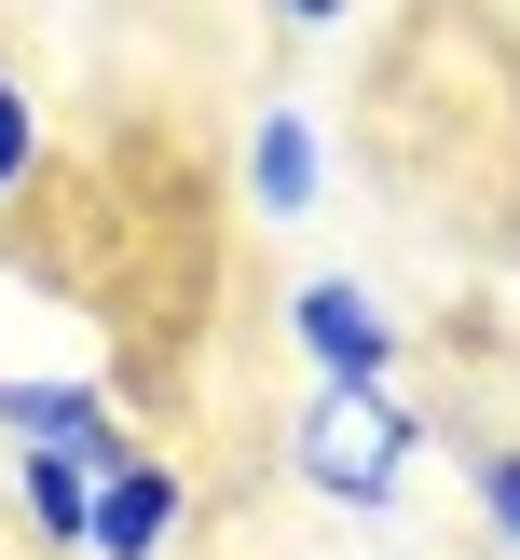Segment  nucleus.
<instances>
[{
    "label": "nucleus",
    "instance_id": "f257e3e1",
    "mask_svg": "<svg viewBox=\"0 0 520 560\" xmlns=\"http://www.w3.org/2000/svg\"><path fill=\"white\" fill-rule=\"evenodd\" d=\"M411 452H425V424H411L397 383H315V397H301V438H288V465L328 492V506H356V520L397 506Z\"/></svg>",
    "mask_w": 520,
    "mask_h": 560
},
{
    "label": "nucleus",
    "instance_id": "f03ea898",
    "mask_svg": "<svg viewBox=\"0 0 520 560\" xmlns=\"http://www.w3.org/2000/svg\"><path fill=\"white\" fill-rule=\"evenodd\" d=\"M288 342L315 355V383H397V315L356 273H301L288 288Z\"/></svg>",
    "mask_w": 520,
    "mask_h": 560
},
{
    "label": "nucleus",
    "instance_id": "7ed1b4c3",
    "mask_svg": "<svg viewBox=\"0 0 520 560\" xmlns=\"http://www.w3.org/2000/svg\"><path fill=\"white\" fill-rule=\"evenodd\" d=\"M178 520H192V479H178V465H109V479H96V534H82V547H96V560H164V547H178Z\"/></svg>",
    "mask_w": 520,
    "mask_h": 560
},
{
    "label": "nucleus",
    "instance_id": "20e7f679",
    "mask_svg": "<svg viewBox=\"0 0 520 560\" xmlns=\"http://www.w3.org/2000/svg\"><path fill=\"white\" fill-rule=\"evenodd\" d=\"M0 438H14V452H82L96 479L124 465V424H109L96 383H14V370H0Z\"/></svg>",
    "mask_w": 520,
    "mask_h": 560
},
{
    "label": "nucleus",
    "instance_id": "39448f33",
    "mask_svg": "<svg viewBox=\"0 0 520 560\" xmlns=\"http://www.w3.org/2000/svg\"><path fill=\"white\" fill-rule=\"evenodd\" d=\"M246 206L261 219L315 206V124H301V109H261V124H246Z\"/></svg>",
    "mask_w": 520,
    "mask_h": 560
},
{
    "label": "nucleus",
    "instance_id": "423d86ee",
    "mask_svg": "<svg viewBox=\"0 0 520 560\" xmlns=\"http://www.w3.org/2000/svg\"><path fill=\"white\" fill-rule=\"evenodd\" d=\"M14 492H27V520H42L55 547L96 534V465H82V452H27V465H14Z\"/></svg>",
    "mask_w": 520,
    "mask_h": 560
},
{
    "label": "nucleus",
    "instance_id": "0eeeda50",
    "mask_svg": "<svg viewBox=\"0 0 520 560\" xmlns=\"http://www.w3.org/2000/svg\"><path fill=\"white\" fill-rule=\"evenodd\" d=\"M42 178V109H27V82L0 69V191H27Z\"/></svg>",
    "mask_w": 520,
    "mask_h": 560
},
{
    "label": "nucleus",
    "instance_id": "6e6552de",
    "mask_svg": "<svg viewBox=\"0 0 520 560\" xmlns=\"http://www.w3.org/2000/svg\"><path fill=\"white\" fill-rule=\"evenodd\" d=\"M479 506H493V534H507V560H520V452H479Z\"/></svg>",
    "mask_w": 520,
    "mask_h": 560
},
{
    "label": "nucleus",
    "instance_id": "1a4fd4ad",
    "mask_svg": "<svg viewBox=\"0 0 520 560\" xmlns=\"http://www.w3.org/2000/svg\"><path fill=\"white\" fill-rule=\"evenodd\" d=\"M274 14H288V27H343L356 0H274Z\"/></svg>",
    "mask_w": 520,
    "mask_h": 560
}]
</instances>
